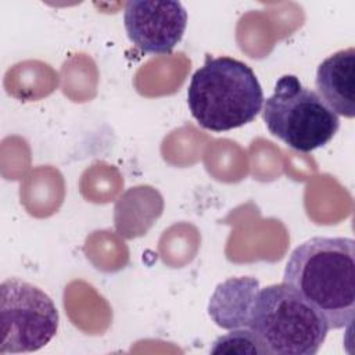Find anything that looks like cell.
Here are the masks:
<instances>
[{"instance_id": "6da1fadb", "label": "cell", "mask_w": 355, "mask_h": 355, "mask_svg": "<svg viewBox=\"0 0 355 355\" xmlns=\"http://www.w3.org/2000/svg\"><path fill=\"white\" fill-rule=\"evenodd\" d=\"M283 283L300 293L327 322L349 326L355 312V241L349 237H312L290 254Z\"/></svg>"}, {"instance_id": "7a4b0ae2", "label": "cell", "mask_w": 355, "mask_h": 355, "mask_svg": "<svg viewBox=\"0 0 355 355\" xmlns=\"http://www.w3.org/2000/svg\"><path fill=\"white\" fill-rule=\"evenodd\" d=\"M263 101V90L252 68L227 55H207L187 89L193 118L212 132H226L252 122Z\"/></svg>"}, {"instance_id": "3957f363", "label": "cell", "mask_w": 355, "mask_h": 355, "mask_svg": "<svg viewBox=\"0 0 355 355\" xmlns=\"http://www.w3.org/2000/svg\"><path fill=\"white\" fill-rule=\"evenodd\" d=\"M248 329L265 355H315L330 330L326 319L286 283L259 288Z\"/></svg>"}, {"instance_id": "277c9868", "label": "cell", "mask_w": 355, "mask_h": 355, "mask_svg": "<svg viewBox=\"0 0 355 355\" xmlns=\"http://www.w3.org/2000/svg\"><path fill=\"white\" fill-rule=\"evenodd\" d=\"M262 116L275 137L301 153L326 146L340 128L338 115L295 75L277 79L273 93L265 100Z\"/></svg>"}, {"instance_id": "5b68a950", "label": "cell", "mask_w": 355, "mask_h": 355, "mask_svg": "<svg viewBox=\"0 0 355 355\" xmlns=\"http://www.w3.org/2000/svg\"><path fill=\"white\" fill-rule=\"evenodd\" d=\"M58 311L39 287L10 277L0 287V354L33 352L49 344L58 329Z\"/></svg>"}, {"instance_id": "8992f818", "label": "cell", "mask_w": 355, "mask_h": 355, "mask_svg": "<svg viewBox=\"0 0 355 355\" xmlns=\"http://www.w3.org/2000/svg\"><path fill=\"white\" fill-rule=\"evenodd\" d=\"M129 40L147 54H168L182 40L187 11L175 0H132L125 4Z\"/></svg>"}, {"instance_id": "52a82bcc", "label": "cell", "mask_w": 355, "mask_h": 355, "mask_svg": "<svg viewBox=\"0 0 355 355\" xmlns=\"http://www.w3.org/2000/svg\"><path fill=\"white\" fill-rule=\"evenodd\" d=\"M316 93L337 114L355 116V49L338 50L324 58L316 71Z\"/></svg>"}, {"instance_id": "ba28073f", "label": "cell", "mask_w": 355, "mask_h": 355, "mask_svg": "<svg viewBox=\"0 0 355 355\" xmlns=\"http://www.w3.org/2000/svg\"><path fill=\"white\" fill-rule=\"evenodd\" d=\"M259 282L251 276L232 277L216 286L208 304L211 319L222 329H245Z\"/></svg>"}, {"instance_id": "9c48e42d", "label": "cell", "mask_w": 355, "mask_h": 355, "mask_svg": "<svg viewBox=\"0 0 355 355\" xmlns=\"http://www.w3.org/2000/svg\"><path fill=\"white\" fill-rule=\"evenodd\" d=\"M212 354H263V349L257 340V337L252 334V331L245 329H234L230 330V333L218 337L212 347Z\"/></svg>"}]
</instances>
